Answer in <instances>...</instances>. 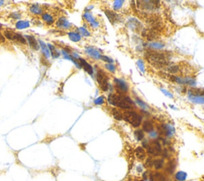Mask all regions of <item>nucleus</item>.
I'll list each match as a JSON object with an SVG mask.
<instances>
[{
	"mask_svg": "<svg viewBox=\"0 0 204 181\" xmlns=\"http://www.w3.org/2000/svg\"><path fill=\"white\" fill-rule=\"evenodd\" d=\"M108 102L109 104L114 106L125 109H131L134 107V104L132 101L127 97L123 96L121 94H111L108 97Z\"/></svg>",
	"mask_w": 204,
	"mask_h": 181,
	"instance_id": "obj_1",
	"label": "nucleus"
},
{
	"mask_svg": "<svg viewBox=\"0 0 204 181\" xmlns=\"http://www.w3.org/2000/svg\"><path fill=\"white\" fill-rule=\"evenodd\" d=\"M148 62L156 68H163L168 64L167 56L163 53L155 50L147 51L145 54Z\"/></svg>",
	"mask_w": 204,
	"mask_h": 181,
	"instance_id": "obj_2",
	"label": "nucleus"
},
{
	"mask_svg": "<svg viewBox=\"0 0 204 181\" xmlns=\"http://www.w3.org/2000/svg\"><path fill=\"white\" fill-rule=\"evenodd\" d=\"M123 119L133 127H139L142 123V116L134 111H125L123 113Z\"/></svg>",
	"mask_w": 204,
	"mask_h": 181,
	"instance_id": "obj_3",
	"label": "nucleus"
},
{
	"mask_svg": "<svg viewBox=\"0 0 204 181\" xmlns=\"http://www.w3.org/2000/svg\"><path fill=\"white\" fill-rule=\"evenodd\" d=\"M96 81L99 85L100 89L103 91H107L108 88V77L105 74V71L98 70L96 74Z\"/></svg>",
	"mask_w": 204,
	"mask_h": 181,
	"instance_id": "obj_4",
	"label": "nucleus"
},
{
	"mask_svg": "<svg viewBox=\"0 0 204 181\" xmlns=\"http://www.w3.org/2000/svg\"><path fill=\"white\" fill-rule=\"evenodd\" d=\"M146 148H147V153L152 154V156H159L162 153L161 145L157 141H152L149 142L146 145Z\"/></svg>",
	"mask_w": 204,
	"mask_h": 181,
	"instance_id": "obj_5",
	"label": "nucleus"
},
{
	"mask_svg": "<svg viewBox=\"0 0 204 181\" xmlns=\"http://www.w3.org/2000/svg\"><path fill=\"white\" fill-rule=\"evenodd\" d=\"M137 5L144 11H152L159 6V1H139Z\"/></svg>",
	"mask_w": 204,
	"mask_h": 181,
	"instance_id": "obj_6",
	"label": "nucleus"
},
{
	"mask_svg": "<svg viewBox=\"0 0 204 181\" xmlns=\"http://www.w3.org/2000/svg\"><path fill=\"white\" fill-rule=\"evenodd\" d=\"M5 36L6 37V38L11 40L14 43H21V44H23V45H26V41L23 36H21L20 34L15 33V32L10 31H5Z\"/></svg>",
	"mask_w": 204,
	"mask_h": 181,
	"instance_id": "obj_7",
	"label": "nucleus"
},
{
	"mask_svg": "<svg viewBox=\"0 0 204 181\" xmlns=\"http://www.w3.org/2000/svg\"><path fill=\"white\" fill-rule=\"evenodd\" d=\"M135 156L139 160L144 161L147 158V153L144 148H143L142 147H138L135 150Z\"/></svg>",
	"mask_w": 204,
	"mask_h": 181,
	"instance_id": "obj_8",
	"label": "nucleus"
},
{
	"mask_svg": "<svg viewBox=\"0 0 204 181\" xmlns=\"http://www.w3.org/2000/svg\"><path fill=\"white\" fill-rule=\"evenodd\" d=\"M115 84L117 89H119L121 93H126L128 90V87L125 81L120 79H115Z\"/></svg>",
	"mask_w": 204,
	"mask_h": 181,
	"instance_id": "obj_9",
	"label": "nucleus"
},
{
	"mask_svg": "<svg viewBox=\"0 0 204 181\" xmlns=\"http://www.w3.org/2000/svg\"><path fill=\"white\" fill-rule=\"evenodd\" d=\"M151 181H167V179L164 174L160 172H153L150 175Z\"/></svg>",
	"mask_w": 204,
	"mask_h": 181,
	"instance_id": "obj_10",
	"label": "nucleus"
},
{
	"mask_svg": "<svg viewBox=\"0 0 204 181\" xmlns=\"http://www.w3.org/2000/svg\"><path fill=\"white\" fill-rule=\"evenodd\" d=\"M189 93L191 95L195 97H203L204 89L203 88H191L189 89Z\"/></svg>",
	"mask_w": 204,
	"mask_h": 181,
	"instance_id": "obj_11",
	"label": "nucleus"
},
{
	"mask_svg": "<svg viewBox=\"0 0 204 181\" xmlns=\"http://www.w3.org/2000/svg\"><path fill=\"white\" fill-rule=\"evenodd\" d=\"M105 14L107 15V17H108V20L110 21L111 23L114 24V23H116V21L118 20L117 15H116L113 11H110V10H105Z\"/></svg>",
	"mask_w": 204,
	"mask_h": 181,
	"instance_id": "obj_12",
	"label": "nucleus"
},
{
	"mask_svg": "<svg viewBox=\"0 0 204 181\" xmlns=\"http://www.w3.org/2000/svg\"><path fill=\"white\" fill-rule=\"evenodd\" d=\"M79 63L81 66H82L84 70H85L89 74H93V68L87 62H85V60L82 59V58H79Z\"/></svg>",
	"mask_w": 204,
	"mask_h": 181,
	"instance_id": "obj_13",
	"label": "nucleus"
},
{
	"mask_svg": "<svg viewBox=\"0 0 204 181\" xmlns=\"http://www.w3.org/2000/svg\"><path fill=\"white\" fill-rule=\"evenodd\" d=\"M26 38L28 40V43H30V45L31 46L32 48L34 49V50H39V45H38V41L34 37L32 36H30V35H27L26 36Z\"/></svg>",
	"mask_w": 204,
	"mask_h": 181,
	"instance_id": "obj_14",
	"label": "nucleus"
},
{
	"mask_svg": "<svg viewBox=\"0 0 204 181\" xmlns=\"http://www.w3.org/2000/svg\"><path fill=\"white\" fill-rule=\"evenodd\" d=\"M175 169H176V162L175 160H170L165 168V171L168 174H172L175 172Z\"/></svg>",
	"mask_w": 204,
	"mask_h": 181,
	"instance_id": "obj_15",
	"label": "nucleus"
},
{
	"mask_svg": "<svg viewBox=\"0 0 204 181\" xmlns=\"http://www.w3.org/2000/svg\"><path fill=\"white\" fill-rule=\"evenodd\" d=\"M153 129H154V126H153V124L151 121H145L143 123V131L147 132V133H151V132H152Z\"/></svg>",
	"mask_w": 204,
	"mask_h": 181,
	"instance_id": "obj_16",
	"label": "nucleus"
},
{
	"mask_svg": "<svg viewBox=\"0 0 204 181\" xmlns=\"http://www.w3.org/2000/svg\"><path fill=\"white\" fill-rule=\"evenodd\" d=\"M164 164V161L163 159H156L154 160V164H153V167L155 168L156 170H159L163 168Z\"/></svg>",
	"mask_w": 204,
	"mask_h": 181,
	"instance_id": "obj_17",
	"label": "nucleus"
},
{
	"mask_svg": "<svg viewBox=\"0 0 204 181\" xmlns=\"http://www.w3.org/2000/svg\"><path fill=\"white\" fill-rule=\"evenodd\" d=\"M112 113H113V116L114 118L116 119V120H117V121H121V120H123V113L120 110H118V109H112Z\"/></svg>",
	"mask_w": 204,
	"mask_h": 181,
	"instance_id": "obj_18",
	"label": "nucleus"
},
{
	"mask_svg": "<svg viewBox=\"0 0 204 181\" xmlns=\"http://www.w3.org/2000/svg\"><path fill=\"white\" fill-rule=\"evenodd\" d=\"M175 178L178 181H185L187 179V173L184 172H178L175 175Z\"/></svg>",
	"mask_w": 204,
	"mask_h": 181,
	"instance_id": "obj_19",
	"label": "nucleus"
},
{
	"mask_svg": "<svg viewBox=\"0 0 204 181\" xmlns=\"http://www.w3.org/2000/svg\"><path fill=\"white\" fill-rule=\"evenodd\" d=\"M134 136L136 137V139L137 141H142L143 139L144 138V131L140 130V129H137V130L135 131L134 133Z\"/></svg>",
	"mask_w": 204,
	"mask_h": 181,
	"instance_id": "obj_20",
	"label": "nucleus"
},
{
	"mask_svg": "<svg viewBox=\"0 0 204 181\" xmlns=\"http://www.w3.org/2000/svg\"><path fill=\"white\" fill-rule=\"evenodd\" d=\"M69 37L70 38V40L74 41V42H78L81 40V35L79 34H76L75 32H71L69 34Z\"/></svg>",
	"mask_w": 204,
	"mask_h": 181,
	"instance_id": "obj_21",
	"label": "nucleus"
},
{
	"mask_svg": "<svg viewBox=\"0 0 204 181\" xmlns=\"http://www.w3.org/2000/svg\"><path fill=\"white\" fill-rule=\"evenodd\" d=\"M42 18L47 24H52L54 23V18L52 17L50 14H44L42 15Z\"/></svg>",
	"mask_w": 204,
	"mask_h": 181,
	"instance_id": "obj_22",
	"label": "nucleus"
},
{
	"mask_svg": "<svg viewBox=\"0 0 204 181\" xmlns=\"http://www.w3.org/2000/svg\"><path fill=\"white\" fill-rule=\"evenodd\" d=\"M16 28L19 29V30H22V29H25L29 27V23L27 22H23V21H20V22H18L16 24Z\"/></svg>",
	"mask_w": 204,
	"mask_h": 181,
	"instance_id": "obj_23",
	"label": "nucleus"
},
{
	"mask_svg": "<svg viewBox=\"0 0 204 181\" xmlns=\"http://www.w3.org/2000/svg\"><path fill=\"white\" fill-rule=\"evenodd\" d=\"M153 164H154V160H153L152 157H148V158H146L145 160L144 166L147 168H150L153 167Z\"/></svg>",
	"mask_w": 204,
	"mask_h": 181,
	"instance_id": "obj_24",
	"label": "nucleus"
},
{
	"mask_svg": "<svg viewBox=\"0 0 204 181\" xmlns=\"http://www.w3.org/2000/svg\"><path fill=\"white\" fill-rule=\"evenodd\" d=\"M87 52H88V54H89L90 56H93L94 57H101V56H100L99 53L96 50H95L94 49H88V50H87Z\"/></svg>",
	"mask_w": 204,
	"mask_h": 181,
	"instance_id": "obj_25",
	"label": "nucleus"
},
{
	"mask_svg": "<svg viewBox=\"0 0 204 181\" xmlns=\"http://www.w3.org/2000/svg\"><path fill=\"white\" fill-rule=\"evenodd\" d=\"M31 12L32 13H34V14H41L42 13V9L40 8V6H38V5H37V4H35V5H33L31 7Z\"/></svg>",
	"mask_w": 204,
	"mask_h": 181,
	"instance_id": "obj_26",
	"label": "nucleus"
},
{
	"mask_svg": "<svg viewBox=\"0 0 204 181\" xmlns=\"http://www.w3.org/2000/svg\"><path fill=\"white\" fill-rule=\"evenodd\" d=\"M49 47H50V50L51 51V54H52V55H53V57H57L58 56V53L57 52V50H56V49L54 48L53 45H49Z\"/></svg>",
	"mask_w": 204,
	"mask_h": 181,
	"instance_id": "obj_27",
	"label": "nucleus"
},
{
	"mask_svg": "<svg viewBox=\"0 0 204 181\" xmlns=\"http://www.w3.org/2000/svg\"><path fill=\"white\" fill-rule=\"evenodd\" d=\"M102 60H104V61H105V62H107L108 63H112L113 62V60L111 59V58H109V57H108L106 56H101V57Z\"/></svg>",
	"mask_w": 204,
	"mask_h": 181,
	"instance_id": "obj_28",
	"label": "nucleus"
},
{
	"mask_svg": "<svg viewBox=\"0 0 204 181\" xmlns=\"http://www.w3.org/2000/svg\"><path fill=\"white\" fill-rule=\"evenodd\" d=\"M104 102V100H103V97H99V98H97V99L95 101V103H96V105H100V104H102Z\"/></svg>",
	"mask_w": 204,
	"mask_h": 181,
	"instance_id": "obj_29",
	"label": "nucleus"
},
{
	"mask_svg": "<svg viewBox=\"0 0 204 181\" xmlns=\"http://www.w3.org/2000/svg\"><path fill=\"white\" fill-rule=\"evenodd\" d=\"M106 67H108V70H111V71H113H113L115 70V67H114L113 65H106Z\"/></svg>",
	"mask_w": 204,
	"mask_h": 181,
	"instance_id": "obj_30",
	"label": "nucleus"
},
{
	"mask_svg": "<svg viewBox=\"0 0 204 181\" xmlns=\"http://www.w3.org/2000/svg\"><path fill=\"white\" fill-rule=\"evenodd\" d=\"M81 31L82 32V34H85V35H89V33L85 31V29H81Z\"/></svg>",
	"mask_w": 204,
	"mask_h": 181,
	"instance_id": "obj_31",
	"label": "nucleus"
},
{
	"mask_svg": "<svg viewBox=\"0 0 204 181\" xmlns=\"http://www.w3.org/2000/svg\"><path fill=\"white\" fill-rule=\"evenodd\" d=\"M1 42H4V38L3 37V35L0 33V43H1Z\"/></svg>",
	"mask_w": 204,
	"mask_h": 181,
	"instance_id": "obj_32",
	"label": "nucleus"
},
{
	"mask_svg": "<svg viewBox=\"0 0 204 181\" xmlns=\"http://www.w3.org/2000/svg\"><path fill=\"white\" fill-rule=\"evenodd\" d=\"M138 181H142V180H138Z\"/></svg>",
	"mask_w": 204,
	"mask_h": 181,
	"instance_id": "obj_33",
	"label": "nucleus"
}]
</instances>
